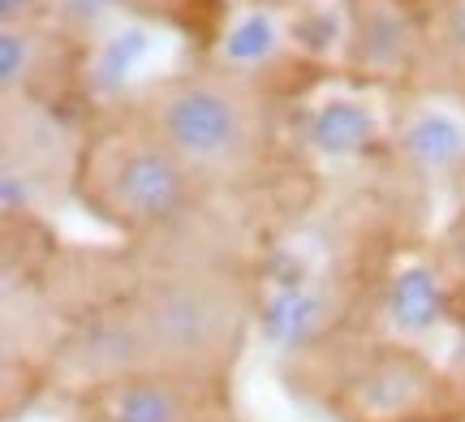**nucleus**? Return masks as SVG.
Masks as SVG:
<instances>
[{"mask_svg":"<svg viewBox=\"0 0 465 422\" xmlns=\"http://www.w3.org/2000/svg\"><path fill=\"white\" fill-rule=\"evenodd\" d=\"M250 328V289L224 259H173L91 315L69 358L91 384L130 371H177L220 379L242 354Z\"/></svg>","mask_w":465,"mask_h":422,"instance_id":"1","label":"nucleus"},{"mask_svg":"<svg viewBox=\"0 0 465 422\" xmlns=\"http://www.w3.org/2000/svg\"><path fill=\"white\" fill-rule=\"evenodd\" d=\"M69 199L113 233L143 241L182 233L212 203V194L134 113L130 100L91 113L83 134L74 138Z\"/></svg>","mask_w":465,"mask_h":422,"instance_id":"3","label":"nucleus"},{"mask_svg":"<svg viewBox=\"0 0 465 422\" xmlns=\"http://www.w3.org/2000/svg\"><path fill=\"white\" fill-rule=\"evenodd\" d=\"M341 69L362 86L422 91L427 0H345Z\"/></svg>","mask_w":465,"mask_h":422,"instance_id":"4","label":"nucleus"},{"mask_svg":"<svg viewBox=\"0 0 465 422\" xmlns=\"http://www.w3.org/2000/svg\"><path fill=\"white\" fill-rule=\"evenodd\" d=\"M422 91L465 100V0H427Z\"/></svg>","mask_w":465,"mask_h":422,"instance_id":"8","label":"nucleus"},{"mask_svg":"<svg viewBox=\"0 0 465 422\" xmlns=\"http://www.w3.org/2000/svg\"><path fill=\"white\" fill-rule=\"evenodd\" d=\"M125 100L212 199L254 194L281 164L276 100L246 69L185 65L147 78Z\"/></svg>","mask_w":465,"mask_h":422,"instance_id":"2","label":"nucleus"},{"mask_svg":"<svg viewBox=\"0 0 465 422\" xmlns=\"http://www.w3.org/2000/svg\"><path fill=\"white\" fill-rule=\"evenodd\" d=\"M61 0H0V26H39L56 22Z\"/></svg>","mask_w":465,"mask_h":422,"instance_id":"9","label":"nucleus"},{"mask_svg":"<svg viewBox=\"0 0 465 422\" xmlns=\"http://www.w3.org/2000/svg\"><path fill=\"white\" fill-rule=\"evenodd\" d=\"M410 422H444V418H435V414H418V418H410Z\"/></svg>","mask_w":465,"mask_h":422,"instance_id":"12","label":"nucleus"},{"mask_svg":"<svg viewBox=\"0 0 465 422\" xmlns=\"http://www.w3.org/2000/svg\"><path fill=\"white\" fill-rule=\"evenodd\" d=\"M116 9L138 17H155V22H173V17H185L190 9H199L207 0H113Z\"/></svg>","mask_w":465,"mask_h":422,"instance_id":"10","label":"nucleus"},{"mask_svg":"<svg viewBox=\"0 0 465 422\" xmlns=\"http://www.w3.org/2000/svg\"><path fill=\"white\" fill-rule=\"evenodd\" d=\"M83 422H216V379L130 371L100 379Z\"/></svg>","mask_w":465,"mask_h":422,"instance_id":"6","label":"nucleus"},{"mask_svg":"<svg viewBox=\"0 0 465 422\" xmlns=\"http://www.w3.org/2000/svg\"><path fill=\"white\" fill-rule=\"evenodd\" d=\"M435 384H440L435 371L414 349H375L349 375L345 397L358 418L410 422L418 414H431Z\"/></svg>","mask_w":465,"mask_h":422,"instance_id":"7","label":"nucleus"},{"mask_svg":"<svg viewBox=\"0 0 465 422\" xmlns=\"http://www.w3.org/2000/svg\"><path fill=\"white\" fill-rule=\"evenodd\" d=\"M461 103H465V100H461Z\"/></svg>","mask_w":465,"mask_h":422,"instance_id":"14","label":"nucleus"},{"mask_svg":"<svg viewBox=\"0 0 465 422\" xmlns=\"http://www.w3.org/2000/svg\"><path fill=\"white\" fill-rule=\"evenodd\" d=\"M83 44L61 22L0 26V95L5 108L56 113L83 83Z\"/></svg>","mask_w":465,"mask_h":422,"instance_id":"5","label":"nucleus"},{"mask_svg":"<svg viewBox=\"0 0 465 422\" xmlns=\"http://www.w3.org/2000/svg\"><path fill=\"white\" fill-rule=\"evenodd\" d=\"M216 422H224V418H216Z\"/></svg>","mask_w":465,"mask_h":422,"instance_id":"13","label":"nucleus"},{"mask_svg":"<svg viewBox=\"0 0 465 422\" xmlns=\"http://www.w3.org/2000/svg\"><path fill=\"white\" fill-rule=\"evenodd\" d=\"M246 9L254 14H272V17H293V14H306L315 0H242Z\"/></svg>","mask_w":465,"mask_h":422,"instance_id":"11","label":"nucleus"}]
</instances>
